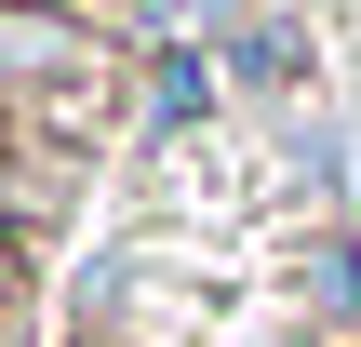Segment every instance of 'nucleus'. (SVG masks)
Wrapping results in <instances>:
<instances>
[{
    "instance_id": "1",
    "label": "nucleus",
    "mask_w": 361,
    "mask_h": 347,
    "mask_svg": "<svg viewBox=\"0 0 361 347\" xmlns=\"http://www.w3.org/2000/svg\"><path fill=\"white\" fill-rule=\"evenodd\" d=\"M0 347H13V308H0Z\"/></svg>"
}]
</instances>
